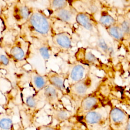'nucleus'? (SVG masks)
<instances>
[{
    "label": "nucleus",
    "mask_w": 130,
    "mask_h": 130,
    "mask_svg": "<svg viewBox=\"0 0 130 130\" xmlns=\"http://www.w3.org/2000/svg\"><path fill=\"white\" fill-rule=\"evenodd\" d=\"M39 52L41 55V56L44 59H48L50 57V51L48 47L46 45L44 44L41 45L39 47Z\"/></svg>",
    "instance_id": "4be33fe9"
},
{
    "label": "nucleus",
    "mask_w": 130,
    "mask_h": 130,
    "mask_svg": "<svg viewBox=\"0 0 130 130\" xmlns=\"http://www.w3.org/2000/svg\"><path fill=\"white\" fill-rule=\"evenodd\" d=\"M98 46L104 52H108L109 48L107 43L103 38H99L98 41Z\"/></svg>",
    "instance_id": "5701e85b"
},
{
    "label": "nucleus",
    "mask_w": 130,
    "mask_h": 130,
    "mask_svg": "<svg viewBox=\"0 0 130 130\" xmlns=\"http://www.w3.org/2000/svg\"><path fill=\"white\" fill-rule=\"evenodd\" d=\"M87 74L86 73V68L81 64H75L69 71V80L71 85L83 79Z\"/></svg>",
    "instance_id": "6e6552de"
},
{
    "label": "nucleus",
    "mask_w": 130,
    "mask_h": 130,
    "mask_svg": "<svg viewBox=\"0 0 130 130\" xmlns=\"http://www.w3.org/2000/svg\"><path fill=\"white\" fill-rule=\"evenodd\" d=\"M30 81L33 87L38 91L46 87L49 82L47 77L42 76L36 71L31 73Z\"/></svg>",
    "instance_id": "ddd939ff"
},
{
    "label": "nucleus",
    "mask_w": 130,
    "mask_h": 130,
    "mask_svg": "<svg viewBox=\"0 0 130 130\" xmlns=\"http://www.w3.org/2000/svg\"><path fill=\"white\" fill-rule=\"evenodd\" d=\"M58 90L53 86L47 85L38 92L39 98L50 104H56L59 102Z\"/></svg>",
    "instance_id": "0eeeda50"
},
{
    "label": "nucleus",
    "mask_w": 130,
    "mask_h": 130,
    "mask_svg": "<svg viewBox=\"0 0 130 130\" xmlns=\"http://www.w3.org/2000/svg\"><path fill=\"white\" fill-rule=\"evenodd\" d=\"M1 62L4 66H7L9 63V59L5 55L2 54L1 55Z\"/></svg>",
    "instance_id": "bb28decb"
},
{
    "label": "nucleus",
    "mask_w": 130,
    "mask_h": 130,
    "mask_svg": "<svg viewBox=\"0 0 130 130\" xmlns=\"http://www.w3.org/2000/svg\"><path fill=\"white\" fill-rule=\"evenodd\" d=\"M91 84V78L87 74L83 79L71 85L70 92L76 98H82L88 93Z\"/></svg>",
    "instance_id": "39448f33"
},
{
    "label": "nucleus",
    "mask_w": 130,
    "mask_h": 130,
    "mask_svg": "<svg viewBox=\"0 0 130 130\" xmlns=\"http://www.w3.org/2000/svg\"><path fill=\"white\" fill-rule=\"evenodd\" d=\"M70 3L78 12L87 13L94 16L105 8L98 0H73Z\"/></svg>",
    "instance_id": "20e7f679"
},
{
    "label": "nucleus",
    "mask_w": 130,
    "mask_h": 130,
    "mask_svg": "<svg viewBox=\"0 0 130 130\" xmlns=\"http://www.w3.org/2000/svg\"><path fill=\"white\" fill-rule=\"evenodd\" d=\"M99 104V100L98 98L90 95L85 98L81 103L79 112L86 114L90 111L98 108Z\"/></svg>",
    "instance_id": "f8f14e48"
},
{
    "label": "nucleus",
    "mask_w": 130,
    "mask_h": 130,
    "mask_svg": "<svg viewBox=\"0 0 130 130\" xmlns=\"http://www.w3.org/2000/svg\"><path fill=\"white\" fill-rule=\"evenodd\" d=\"M107 31L112 37L118 40L122 39L124 36V32L121 26L116 25L115 24L108 28Z\"/></svg>",
    "instance_id": "a211bd4d"
},
{
    "label": "nucleus",
    "mask_w": 130,
    "mask_h": 130,
    "mask_svg": "<svg viewBox=\"0 0 130 130\" xmlns=\"http://www.w3.org/2000/svg\"><path fill=\"white\" fill-rule=\"evenodd\" d=\"M76 23L90 31H94L97 26V21L94 16L84 12H78L76 16Z\"/></svg>",
    "instance_id": "423d86ee"
},
{
    "label": "nucleus",
    "mask_w": 130,
    "mask_h": 130,
    "mask_svg": "<svg viewBox=\"0 0 130 130\" xmlns=\"http://www.w3.org/2000/svg\"><path fill=\"white\" fill-rule=\"evenodd\" d=\"M105 7L110 6L113 3L114 0H98Z\"/></svg>",
    "instance_id": "a878e982"
},
{
    "label": "nucleus",
    "mask_w": 130,
    "mask_h": 130,
    "mask_svg": "<svg viewBox=\"0 0 130 130\" xmlns=\"http://www.w3.org/2000/svg\"><path fill=\"white\" fill-rule=\"evenodd\" d=\"M121 27L125 34L130 35V21L127 20H123L121 23Z\"/></svg>",
    "instance_id": "b1692460"
},
{
    "label": "nucleus",
    "mask_w": 130,
    "mask_h": 130,
    "mask_svg": "<svg viewBox=\"0 0 130 130\" xmlns=\"http://www.w3.org/2000/svg\"><path fill=\"white\" fill-rule=\"evenodd\" d=\"M78 12L69 2L64 7L52 11L50 17L68 24L76 23V16Z\"/></svg>",
    "instance_id": "7ed1b4c3"
},
{
    "label": "nucleus",
    "mask_w": 130,
    "mask_h": 130,
    "mask_svg": "<svg viewBox=\"0 0 130 130\" xmlns=\"http://www.w3.org/2000/svg\"><path fill=\"white\" fill-rule=\"evenodd\" d=\"M10 54L12 58L15 60H21L25 56L24 46L20 41L16 42L10 50Z\"/></svg>",
    "instance_id": "4468645a"
},
{
    "label": "nucleus",
    "mask_w": 130,
    "mask_h": 130,
    "mask_svg": "<svg viewBox=\"0 0 130 130\" xmlns=\"http://www.w3.org/2000/svg\"><path fill=\"white\" fill-rule=\"evenodd\" d=\"M13 125L12 119L8 116L1 117L0 120V126L2 129H11Z\"/></svg>",
    "instance_id": "412c9836"
},
{
    "label": "nucleus",
    "mask_w": 130,
    "mask_h": 130,
    "mask_svg": "<svg viewBox=\"0 0 130 130\" xmlns=\"http://www.w3.org/2000/svg\"><path fill=\"white\" fill-rule=\"evenodd\" d=\"M98 20L99 23L107 29L116 24V19L107 11L102 10Z\"/></svg>",
    "instance_id": "2eb2a0df"
},
{
    "label": "nucleus",
    "mask_w": 130,
    "mask_h": 130,
    "mask_svg": "<svg viewBox=\"0 0 130 130\" xmlns=\"http://www.w3.org/2000/svg\"><path fill=\"white\" fill-rule=\"evenodd\" d=\"M9 9L16 22L22 25L28 20L32 13V7L21 0H15L12 4Z\"/></svg>",
    "instance_id": "f03ea898"
},
{
    "label": "nucleus",
    "mask_w": 130,
    "mask_h": 130,
    "mask_svg": "<svg viewBox=\"0 0 130 130\" xmlns=\"http://www.w3.org/2000/svg\"><path fill=\"white\" fill-rule=\"evenodd\" d=\"M53 42L58 47L62 49H68L72 45L71 38L66 32H59L56 34L52 39Z\"/></svg>",
    "instance_id": "9b49d317"
},
{
    "label": "nucleus",
    "mask_w": 130,
    "mask_h": 130,
    "mask_svg": "<svg viewBox=\"0 0 130 130\" xmlns=\"http://www.w3.org/2000/svg\"><path fill=\"white\" fill-rule=\"evenodd\" d=\"M71 115L69 111L65 109L54 110L52 113V116L54 119L59 122L64 121L67 120Z\"/></svg>",
    "instance_id": "f3484780"
},
{
    "label": "nucleus",
    "mask_w": 130,
    "mask_h": 130,
    "mask_svg": "<svg viewBox=\"0 0 130 130\" xmlns=\"http://www.w3.org/2000/svg\"><path fill=\"white\" fill-rule=\"evenodd\" d=\"M47 77L49 83L52 86L57 89L59 91L64 93L66 90L64 77L60 74L53 71L48 73Z\"/></svg>",
    "instance_id": "9d476101"
},
{
    "label": "nucleus",
    "mask_w": 130,
    "mask_h": 130,
    "mask_svg": "<svg viewBox=\"0 0 130 130\" xmlns=\"http://www.w3.org/2000/svg\"><path fill=\"white\" fill-rule=\"evenodd\" d=\"M110 118L113 122L119 123L122 122L125 117L123 111L118 108H113L110 112Z\"/></svg>",
    "instance_id": "dca6fc26"
},
{
    "label": "nucleus",
    "mask_w": 130,
    "mask_h": 130,
    "mask_svg": "<svg viewBox=\"0 0 130 130\" xmlns=\"http://www.w3.org/2000/svg\"><path fill=\"white\" fill-rule=\"evenodd\" d=\"M51 19L43 10L32 7V13L24 24L32 32L46 37L51 33Z\"/></svg>",
    "instance_id": "f257e3e1"
},
{
    "label": "nucleus",
    "mask_w": 130,
    "mask_h": 130,
    "mask_svg": "<svg viewBox=\"0 0 130 130\" xmlns=\"http://www.w3.org/2000/svg\"><path fill=\"white\" fill-rule=\"evenodd\" d=\"M50 0H36L33 8H36L42 10H49Z\"/></svg>",
    "instance_id": "aec40b11"
},
{
    "label": "nucleus",
    "mask_w": 130,
    "mask_h": 130,
    "mask_svg": "<svg viewBox=\"0 0 130 130\" xmlns=\"http://www.w3.org/2000/svg\"><path fill=\"white\" fill-rule=\"evenodd\" d=\"M21 1L24 2L27 5H29V6L33 7L34 5L36 2V0H21Z\"/></svg>",
    "instance_id": "cd10ccee"
},
{
    "label": "nucleus",
    "mask_w": 130,
    "mask_h": 130,
    "mask_svg": "<svg viewBox=\"0 0 130 130\" xmlns=\"http://www.w3.org/2000/svg\"><path fill=\"white\" fill-rule=\"evenodd\" d=\"M69 2V0H50L49 10L52 12L61 8L66 6Z\"/></svg>",
    "instance_id": "6ab92c4d"
},
{
    "label": "nucleus",
    "mask_w": 130,
    "mask_h": 130,
    "mask_svg": "<svg viewBox=\"0 0 130 130\" xmlns=\"http://www.w3.org/2000/svg\"><path fill=\"white\" fill-rule=\"evenodd\" d=\"M26 104L27 105L31 108H34L36 107V106L37 105V102L36 99H35L34 96H30L27 98L26 99Z\"/></svg>",
    "instance_id": "393cba45"
},
{
    "label": "nucleus",
    "mask_w": 130,
    "mask_h": 130,
    "mask_svg": "<svg viewBox=\"0 0 130 130\" xmlns=\"http://www.w3.org/2000/svg\"><path fill=\"white\" fill-rule=\"evenodd\" d=\"M126 129H130V122L128 123L127 124V125H126Z\"/></svg>",
    "instance_id": "c85d7f7f"
},
{
    "label": "nucleus",
    "mask_w": 130,
    "mask_h": 130,
    "mask_svg": "<svg viewBox=\"0 0 130 130\" xmlns=\"http://www.w3.org/2000/svg\"><path fill=\"white\" fill-rule=\"evenodd\" d=\"M84 122L91 126H99L103 120V114L101 109L96 108L86 113L84 117Z\"/></svg>",
    "instance_id": "1a4fd4ad"
}]
</instances>
